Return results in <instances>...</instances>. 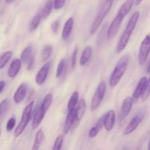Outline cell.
<instances>
[{"instance_id": "cell-1", "label": "cell", "mask_w": 150, "mask_h": 150, "mask_svg": "<svg viewBox=\"0 0 150 150\" xmlns=\"http://www.w3.org/2000/svg\"><path fill=\"white\" fill-rule=\"evenodd\" d=\"M133 4H134L133 0H127L121 6L118 13L116 15L114 18L113 19L111 25L108 27V32H107V38H108V40L113 39L116 36L120 26H121L122 22L124 20L125 16L128 14L129 12L130 11Z\"/></svg>"}, {"instance_id": "cell-2", "label": "cell", "mask_w": 150, "mask_h": 150, "mask_svg": "<svg viewBox=\"0 0 150 150\" xmlns=\"http://www.w3.org/2000/svg\"><path fill=\"white\" fill-rule=\"evenodd\" d=\"M139 17H140V13H139V11H136L130 18V20H129L128 23H127V26H126L124 32L122 35L121 38H120L118 44H117V53H120L126 48V46H127V43L129 42V40L130 38V36H131L133 30L136 28V24L138 23V21L139 19Z\"/></svg>"}, {"instance_id": "cell-3", "label": "cell", "mask_w": 150, "mask_h": 150, "mask_svg": "<svg viewBox=\"0 0 150 150\" xmlns=\"http://www.w3.org/2000/svg\"><path fill=\"white\" fill-rule=\"evenodd\" d=\"M128 62L129 58L126 55H125L119 60L109 79V84L111 87H114L115 86H117L119 82L120 81L127 70Z\"/></svg>"}, {"instance_id": "cell-4", "label": "cell", "mask_w": 150, "mask_h": 150, "mask_svg": "<svg viewBox=\"0 0 150 150\" xmlns=\"http://www.w3.org/2000/svg\"><path fill=\"white\" fill-rule=\"evenodd\" d=\"M112 4L113 0H105L101 4L99 11H98V14H97L96 17H95V20L93 21V23H92V26H91L90 31H89L90 35H93V34H95L98 31L102 22L103 21V19L105 18L106 15L108 14V12L111 9Z\"/></svg>"}, {"instance_id": "cell-5", "label": "cell", "mask_w": 150, "mask_h": 150, "mask_svg": "<svg viewBox=\"0 0 150 150\" xmlns=\"http://www.w3.org/2000/svg\"><path fill=\"white\" fill-rule=\"evenodd\" d=\"M34 106V101L29 103L24 108L23 111V114H22L21 119V121L19 122V124L18 125V126L16 127V130H15L14 134L16 137H18L21 135L23 133V132L24 131V130L26 129V126H27L28 123H29V120H30L31 115H32V108Z\"/></svg>"}, {"instance_id": "cell-6", "label": "cell", "mask_w": 150, "mask_h": 150, "mask_svg": "<svg viewBox=\"0 0 150 150\" xmlns=\"http://www.w3.org/2000/svg\"><path fill=\"white\" fill-rule=\"evenodd\" d=\"M105 91H106V84H105V81H101L98 85V88L95 92V95H94L92 101H91V111H95L99 107V105H100L103 100L104 97H105Z\"/></svg>"}, {"instance_id": "cell-7", "label": "cell", "mask_w": 150, "mask_h": 150, "mask_svg": "<svg viewBox=\"0 0 150 150\" xmlns=\"http://www.w3.org/2000/svg\"><path fill=\"white\" fill-rule=\"evenodd\" d=\"M150 53V36L146 35L141 44L139 52V63L142 65L146 62Z\"/></svg>"}, {"instance_id": "cell-8", "label": "cell", "mask_w": 150, "mask_h": 150, "mask_svg": "<svg viewBox=\"0 0 150 150\" xmlns=\"http://www.w3.org/2000/svg\"><path fill=\"white\" fill-rule=\"evenodd\" d=\"M133 104V98L131 97H127L123 101L122 104L121 108H120V113H119L118 120L119 121H122L130 114L131 111L132 107Z\"/></svg>"}, {"instance_id": "cell-9", "label": "cell", "mask_w": 150, "mask_h": 150, "mask_svg": "<svg viewBox=\"0 0 150 150\" xmlns=\"http://www.w3.org/2000/svg\"><path fill=\"white\" fill-rule=\"evenodd\" d=\"M143 115L142 114H137L136 116H135L130 122H129V124L127 125V127L125 129L124 132H123V135L124 136H127V135L130 134V133H133V131L136 130V128L138 127V126L140 125V123L142 122V120H143Z\"/></svg>"}, {"instance_id": "cell-10", "label": "cell", "mask_w": 150, "mask_h": 150, "mask_svg": "<svg viewBox=\"0 0 150 150\" xmlns=\"http://www.w3.org/2000/svg\"><path fill=\"white\" fill-rule=\"evenodd\" d=\"M67 114L66 117L65 125H64V131L65 133H67L71 128H73L76 120V107L73 108L67 109Z\"/></svg>"}, {"instance_id": "cell-11", "label": "cell", "mask_w": 150, "mask_h": 150, "mask_svg": "<svg viewBox=\"0 0 150 150\" xmlns=\"http://www.w3.org/2000/svg\"><path fill=\"white\" fill-rule=\"evenodd\" d=\"M85 111H86V102H85L84 99H81L79 101L76 106V120H75L74 125H73V128L77 127L78 125L79 124L81 120L83 117V115L85 114Z\"/></svg>"}, {"instance_id": "cell-12", "label": "cell", "mask_w": 150, "mask_h": 150, "mask_svg": "<svg viewBox=\"0 0 150 150\" xmlns=\"http://www.w3.org/2000/svg\"><path fill=\"white\" fill-rule=\"evenodd\" d=\"M50 67H51V62H48L39 70V72L37 74L36 78H35V81L38 85H42L45 81L47 76H48Z\"/></svg>"}, {"instance_id": "cell-13", "label": "cell", "mask_w": 150, "mask_h": 150, "mask_svg": "<svg viewBox=\"0 0 150 150\" xmlns=\"http://www.w3.org/2000/svg\"><path fill=\"white\" fill-rule=\"evenodd\" d=\"M45 113L46 112L42 109L41 105H40V106H38V108H37L32 123V127L33 130H35V129L38 128V127H39V125H40V123L42 122V120H43L44 117H45Z\"/></svg>"}, {"instance_id": "cell-14", "label": "cell", "mask_w": 150, "mask_h": 150, "mask_svg": "<svg viewBox=\"0 0 150 150\" xmlns=\"http://www.w3.org/2000/svg\"><path fill=\"white\" fill-rule=\"evenodd\" d=\"M27 91L28 87L27 86H26V83H22V84H21L14 94V97H13L14 102L16 103V104H18L20 103L21 101H23V100L24 99L25 97L26 96Z\"/></svg>"}, {"instance_id": "cell-15", "label": "cell", "mask_w": 150, "mask_h": 150, "mask_svg": "<svg viewBox=\"0 0 150 150\" xmlns=\"http://www.w3.org/2000/svg\"><path fill=\"white\" fill-rule=\"evenodd\" d=\"M116 121V114L114 110H110L105 114L104 127L107 131H111L114 127Z\"/></svg>"}, {"instance_id": "cell-16", "label": "cell", "mask_w": 150, "mask_h": 150, "mask_svg": "<svg viewBox=\"0 0 150 150\" xmlns=\"http://www.w3.org/2000/svg\"><path fill=\"white\" fill-rule=\"evenodd\" d=\"M146 83H147V79L146 77H142V79L139 80V83H138L137 86H136V89H135L134 92L133 94V98L135 100H138L143 94L145 88H146Z\"/></svg>"}, {"instance_id": "cell-17", "label": "cell", "mask_w": 150, "mask_h": 150, "mask_svg": "<svg viewBox=\"0 0 150 150\" xmlns=\"http://www.w3.org/2000/svg\"><path fill=\"white\" fill-rule=\"evenodd\" d=\"M105 114H104L103 116L100 117V118L98 120V121L97 122L96 124L95 125L94 127H92L90 129V130L89 131V137L90 139H93L95 136H98V134L99 133V132L100 131V130L102 129L103 127H104V122H105Z\"/></svg>"}, {"instance_id": "cell-18", "label": "cell", "mask_w": 150, "mask_h": 150, "mask_svg": "<svg viewBox=\"0 0 150 150\" xmlns=\"http://www.w3.org/2000/svg\"><path fill=\"white\" fill-rule=\"evenodd\" d=\"M22 61L18 59L13 60L10 64V67H9L7 74L10 78H15L18 75V73L20 71L21 67Z\"/></svg>"}, {"instance_id": "cell-19", "label": "cell", "mask_w": 150, "mask_h": 150, "mask_svg": "<svg viewBox=\"0 0 150 150\" xmlns=\"http://www.w3.org/2000/svg\"><path fill=\"white\" fill-rule=\"evenodd\" d=\"M73 24H74V19L73 18H70L67 20V21L64 23V28L62 29V38L64 40H67L69 37L71 35L72 30H73Z\"/></svg>"}, {"instance_id": "cell-20", "label": "cell", "mask_w": 150, "mask_h": 150, "mask_svg": "<svg viewBox=\"0 0 150 150\" xmlns=\"http://www.w3.org/2000/svg\"><path fill=\"white\" fill-rule=\"evenodd\" d=\"M92 55V49L90 46H86V48L83 49V52H82L81 56L80 61H79V64L80 65L83 66L89 62L90 59Z\"/></svg>"}, {"instance_id": "cell-21", "label": "cell", "mask_w": 150, "mask_h": 150, "mask_svg": "<svg viewBox=\"0 0 150 150\" xmlns=\"http://www.w3.org/2000/svg\"><path fill=\"white\" fill-rule=\"evenodd\" d=\"M53 5H54V2H53L52 0H48L46 1L44 7H42L41 11L39 13L42 18H46L49 16L50 13H51V10H52Z\"/></svg>"}, {"instance_id": "cell-22", "label": "cell", "mask_w": 150, "mask_h": 150, "mask_svg": "<svg viewBox=\"0 0 150 150\" xmlns=\"http://www.w3.org/2000/svg\"><path fill=\"white\" fill-rule=\"evenodd\" d=\"M32 55H33L32 54V45H29L26 46L22 51L21 54V60L22 61V62L27 63L31 57H32Z\"/></svg>"}, {"instance_id": "cell-23", "label": "cell", "mask_w": 150, "mask_h": 150, "mask_svg": "<svg viewBox=\"0 0 150 150\" xmlns=\"http://www.w3.org/2000/svg\"><path fill=\"white\" fill-rule=\"evenodd\" d=\"M41 18H42V17H41L40 13L35 15V16L32 18V19L31 20L30 23H29V29L30 32H33V31H35V29L38 28V26H39L40 23Z\"/></svg>"}, {"instance_id": "cell-24", "label": "cell", "mask_w": 150, "mask_h": 150, "mask_svg": "<svg viewBox=\"0 0 150 150\" xmlns=\"http://www.w3.org/2000/svg\"><path fill=\"white\" fill-rule=\"evenodd\" d=\"M53 101V95L51 93H48V95H46V96L44 98L43 100H42V103H41V107H42V109L47 112L48 110L49 109L50 106L51 105Z\"/></svg>"}, {"instance_id": "cell-25", "label": "cell", "mask_w": 150, "mask_h": 150, "mask_svg": "<svg viewBox=\"0 0 150 150\" xmlns=\"http://www.w3.org/2000/svg\"><path fill=\"white\" fill-rule=\"evenodd\" d=\"M13 56V52L11 51H8L7 52L4 53L0 57V70L4 68V66L7 64L9 61L11 59Z\"/></svg>"}, {"instance_id": "cell-26", "label": "cell", "mask_w": 150, "mask_h": 150, "mask_svg": "<svg viewBox=\"0 0 150 150\" xmlns=\"http://www.w3.org/2000/svg\"><path fill=\"white\" fill-rule=\"evenodd\" d=\"M42 140H43V132H42V129H40V130H38V133H36L35 140V142H34L33 146H32V149L36 150L39 149L41 143L42 142Z\"/></svg>"}, {"instance_id": "cell-27", "label": "cell", "mask_w": 150, "mask_h": 150, "mask_svg": "<svg viewBox=\"0 0 150 150\" xmlns=\"http://www.w3.org/2000/svg\"><path fill=\"white\" fill-rule=\"evenodd\" d=\"M79 103V92H74L73 95H71V98H70L67 104V109L70 108H76L77 106V104Z\"/></svg>"}, {"instance_id": "cell-28", "label": "cell", "mask_w": 150, "mask_h": 150, "mask_svg": "<svg viewBox=\"0 0 150 150\" xmlns=\"http://www.w3.org/2000/svg\"><path fill=\"white\" fill-rule=\"evenodd\" d=\"M52 51H53V47L51 46V45H45L44 47V48L42 49V62H46L48 59L51 57V54H52Z\"/></svg>"}, {"instance_id": "cell-29", "label": "cell", "mask_w": 150, "mask_h": 150, "mask_svg": "<svg viewBox=\"0 0 150 150\" xmlns=\"http://www.w3.org/2000/svg\"><path fill=\"white\" fill-rule=\"evenodd\" d=\"M9 108H10V102L7 99H4L0 103V117H2L6 114Z\"/></svg>"}, {"instance_id": "cell-30", "label": "cell", "mask_w": 150, "mask_h": 150, "mask_svg": "<svg viewBox=\"0 0 150 150\" xmlns=\"http://www.w3.org/2000/svg\"><path fill=\"white\" fill-rule=\"evenodd\" d=\"M65 66H66V60L64 59H62L60 60L59 63L58 64V67H57L56 77L59 78L60 76L62 75L64 68H65Z\"/></svg>"}, {"instance_id": "cell-31", "label": "cell", "mask_w": 150, "mask_h": 150, "mask_svg": "<svg viewBox=\"0 0 150 150\" xmlns=\"http://www.w3.org/2000/svg\"><path fill=\"white\" fill-rule=\"evenodd\" d=\"M63 141H64V136L62 135H60L56 139L55 142H54V147L53 149L54 150H60L62 149V146Z\"/></svg>"}, {"instance_id": "cell-32", "label": "cell", "mask_w": 150, "mask_h": 150, "mask_svg": "<svg viewBox=\"0 0 150 150\" xmlns=\"http://www.w3.org/2000/svg\"><path fill=\"white\" fill-rule=\"evenodd\" d=\"M150 96V76L149 79L147 80V83H146V88H145L143 94L142 95V100L144 101L147 100Z\"/></svg>"}, {"instance_id": "cell-33", "label": "cell", "mask_w": 150, "mask_h": 150, "mask_svg": "<svg viewBox=\"0 0 150 150\" xmlns=\"http://www.w3.org/2000/svg\"><path fill=\"white\" fill-rule=\"evenodd\" d=\"M16 125V119L14 117L9 119V120L7 122V125H6V130L7 131H11Z\"/></svg>"}, {"instance_id": "cell-34", "label": "cell", "mask_w": 150, "mask_h": 150, "mask_svg": "<svg viewBox=\"0 0 150 150\" xmlns=\"http://www.w3.org/2000/svg\"><path fill=\"white\" fill-rule=\"evenodd\" d=\"M66 0H54V7L55 10H60L64 7Z\"/></svg>"}, {"instance_id": "cell-35", "label": "cell", "mask_w": 150, "mask_h": 150, "mask_svg": "<svg viewBox=\"0 0 150 150\" xmlns=\"http://www.w3.org/2000/svg\"><path fill=\"white\" fill-rule=\"evenodd\" d=\"M77 54H78V48H75L73 51V54H72V59H71V67L72 69H74L76 64V59H77Z\"/></svg>"}, {"instance_id": "cell-36", "label": "cell", "mask_w": 150, "mask_h": 150, "mask_svg": "<svg viewBox=\"0 0 150 150\" xmlns=\"http://www.w3.org/2000/svg\"><path fill=\"white\" fill-rule=\"evenodd\" d=\"M27 63H28L27 69H28V70H30L33 67L34 64H35V56L32 55V57H31L30 59L29 60V62H28Z\"/></svg>"}, {"instance_id": "cell-37", "label": "cell", "mask_w": 150, "mask_h": 150, "mask_svg": "<svg viewBox=\"0 0 150 150\" xmlns=\"http://www.w3.org/2000/svg\"><path fill=\"white\" fill-rule=\"evenodd\" d=\"M59 26V21H54V23H52V25H51V29H52V31L55 34H57V32H58Z\"/></svg>"}, {"instance_id": "cell-38", "label": "cell", "mask_w": 150, "mask_h": 150, "mask_svg": "<svg viewBox=\"0 0 150 150\" xmlns=\"http://www.w3.org/2000/svg\"><path fill=\"white\" fill-rule=\"evenodd\" d=\"M5 85L6 83L4 81H0V94H1V92H2V91L4 90V87H5Z\"/></svg>"}, {"instance_id": "cell-39", "label": "cell", "mask_w": 150, "mask_h": 150, "mask_svg": "<svg viewBox=\"0 0 150 150\" xmlns=\"http://www.w3.org/2000/svg\"><path fill=\"white\" fill-rule=\"evenodd\" d=\"M146 73H150V60H149V63H148L147 67H146Z\"/></svg>"}, {"instance_id": "cell-40", "label": "cell", "mask_w": 150, "mask_h": 150, "mask_svg": "<svg viewBox=\"0 0 150 150\" xmlns=\"http://www.w3.org/2000/svg\"><path fill=\"white\" fill-rule=\"evenodd\" d=\"M143 1V0H136V5H139L141 4V2Z\"/></svg>"}, {"instance_id": "cell-41", "label": "cell", "mask_w": 150, "mask_h": 150, "mask_svg": "<svg viewBox=\"0 0 150 150\" xmlns=\"http://www.w3.org/2000/svg\"><path fill=\"white\" fill-rule=\"evenodd\" d=\"M15 0H5V1L7 3H8V4H10V3H12L13 1H14Z\"/></svg>"}, {"instance_id": "cell-42", "label": "cell", "mask_w": 150, "mask_h": 150, "mask_svg": "<svg viewBox=\"0 0 150 150\" xmlns=\"http://www.w3.org/2000/svg\"><path fill=\"white\" fill-rule=\"evenodd\" d=\"M148 149H150V140L149 142V144H148Z\"/></svg>"}, {"instance_id": "cell-43", "label": "cell", "mask_w": 150, "mask_h": 150, "mask_svg": "<svg viewBox=\"0 0 150 150\" xmlns=\"http://www.w3.org/2000/svg\"><path fill=\"white\" fill-rule=\"evenodd\" d=\"M1 129H0V136H1Z\"/></svg>"}]
</instances>
